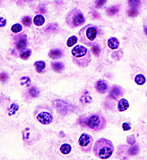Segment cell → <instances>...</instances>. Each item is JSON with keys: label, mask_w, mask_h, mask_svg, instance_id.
Here are the masks:
<instances>
[{"label": "cell", "mask_w": 147, "mask_h": 160, "mask_svg": "<svg viewBox=\"0 0 147 160\" xmlns=\"http://www.w3.org/2000/svg\"><path fill=\"white\" fill-rule=\"evenodd\" d=\"M79 123L82 127L91 131L98 132L106 128V121L102 115L98 113H94L86 117L79 118Z\"/></svg>", "instance_id": "1"}, {"label": "cell", "mask_w": 147, "mask_h": 160, "mask_svg": "<svg viewBox=\"0 0 147 160\" xmlns=\"http://www.w3.org/2000/svg\"><path fill=\"white\" fill-rule=\"evenodd\" d=\"M114 151L115 147L112 141L104 138L97 140L93 149L95 156L102 159L110 157Z\"/></svg>", "instance_id": "2"}, {"label": "cell", "mask_w": 147, "mask_h": 160, "mask_svg": "<svg viewBox=\"0 0 147 160\" xmlns=\"http://www.w3.org/2000/svg\"><path fill=\"white\" fill-rule=\"evenodd\" d=\"M71 54L74 60L77 65L84 67L89 65L91 60L90 53L84 46H75L71 50Z\"/></svg>", "instance_id": "3"}, {"label": "cell", "mask_w": 147, "mask_h": 160, "mask_svg": "<svg viewBox=\"0 0 147 160\" xmlns=\"http://www.w3.org/2000/svg\"><path fill=\"white\" fill-rule=\"evenodd\" d=\"M79 34L82 43L90 47L94 44L98 34V29L94 25L88 24L80 30Z\"/></svg>", "instance_id": "4"}, {"label": "cell", "mask_w": 147, "mask_h": 160, "mask_svg": "<svg viewBox=\"0 0 147 160\" xmlns=\"http://www.w3.org/2000/svg\"><path fill=\"white\" fill-rule=\"evenodd\" d=\"M86 19L82 11L77 8L71 10L67 15L66 22L72 28L82 26L85 23Z\"/></svg>", "instance_id": "5"}, {"label": "cell", "mask_w": 147, "mask_h": 160, "mask_svg": "<svg viewBox=\"0 0 147 160\" xmlns=\"http://www.w3.org/2000/svg\"><path fill=\"white\" fill-rule=\"evenodd\" d=\"M94 139L90 135L83 133L80 137L78 142L79 147L85 153H90L93 146Z\"/></svg>", "instance_id": "6"}, {"label": "cell", "mask_w": 147, "mask_h": 160, "mask_svg": "<svg viewBox=\"0 0 147 160\" xmlns=\"http://www.w3.org/2000/svg\"><path fill=\"white\" fill-rule=\"evenodd\" d=\"M53 106L61 114L66 115L71 110V105L64 101L57 99L52 102Z\"/></svg>", "instance_id": "7"}, {"label": "cell", "mask_w": 147, "mask_h": 160, "mask_svg": "<svg viewBox=\"0 0 147 160\" xmlns=\"http://www.w3.org/2000/svg\"><path fill=\"white\" fill-rule=\"evenodd\" d=\"M124 88L118 85L113 86L109 92L108 96L111 99L117 100L124 96L125 94Z\"/></svg>", "instance_id": "8"}, {"label": "cell", "mask_w": 147, "mask_h": 160, "mask_svg": "<svg viewBox=\"0 0 147 160\" xmlns=\"http://www.w3.org/2000/svg\"><path fill=\"white\" fill-rule=\"evenodd\" d=\"M36 118L40 123L44 125H48L51 124L53 119L51 114L47 111L40 112L37 115Z\"/></svg>", "instance_id": "9"}, {"label": "cell", "mask_w": 147, "mask_h": 160, "mask_svg": "<svg viewBox=\"0 0 147 160\" xmlns=\"http://www.w3.org/2000/svg\"><path fill=\"white\" fill-rule=\"evenodd\" d=\"M17 49L21 51L26 48L27 45V36L22 33L15 36L14 38Z\"/></svg>", "instance_id": "10"}, {"label": "cell", "mask_w": 147, "mask_h": 160, "mask_svg": "<svg viewBox=\"0 0 147 160\" xmlns=\"http://www.w3.org/2000/svg\"><path fill=\"white\" fill-rule=\"evenodd\" d=\"M95 89L99 93L102 94H106L108 89V83L104 80H99L96 83Z\"/></svg>", "instance_id": "11"}, {"label": "cell", "mask_w": 147, "mask_h": 160, "mask_svg": "<svg viewBox=\"0 0 147 160\" xmlns=\"http://www.w3.org/2000/svg\"><path fill=\"white\" fill-rule=\"evenodd\" d=\"M129 104L128 101L123 98L120 99L117 104V110L119 112H123L129 108Z\"/></svg>", "instance_id": "12"}, {"label": "cell", "mask_w": 147, "mask_h": 160, "mask_svg": "<svg viewBox=\"0 0 147 160\" xmlns=\"http://www.w3.org/2000/svg\"><path fill=\"white\" fill-rule=\"evenodd\" d=\"M48 55L50 58L53 59H56L62 57L63 55V52L60 49H52L50 50Z\"/></svg>", "instance_id": "13"}, {"label": "cell", "mask_w": 147, "mask_h": 160, "mask_svg": "<svg viewBox=\"0 0 147 160\" xmlns=\"http://www.w3.org/2000/svg\"><path fill=\"white\" fill-rule=\"evenodd\" d=\"M119 42L118 39L115 37H111L108 41V45L109 48L112 50L118 49L119 45Z\"/></svg>", "instance_id": "14"}, {"label": "cell", "mask_w": 147, "mask_h": 160, "mask_svg": "<svg viewBox=\"0 0 147 160\" xmlns=\"http://www.w3.org/2000/svg\"><path fill=\"white\" fill-rule=\"evenodd\" d=\"M34 66L37 72L41 73L45 68L46 63L43 61H37L35 62Z\"/></svg>", "instance_id": "15"}, {"label": "cell", "mask_w": 147, "mask_h": 160, "mask_svg": "<svg viewBox=\"0 0 147 160\" xmlns=\"http://www.w3.org/2000/svg\"><path fill=\"white\" fill-rule=\"evenodd\" d=\"M45 19L44 17L40 15H36L33 19V22L36 26L40 27L44 23Z\"/></svg>", "instance_id": "16"}, {"label": "cell", "mask_w": 147, "mask_h": 160, "mask_svg": "<svg viewBox=\"0 0 147 160\" xmlns=\"http://www.w3.org/2000/svg\"><path fill=\"white\" fill-rule=\"evenodd\" d=\"M72 150L71 145L67 143H64L61 146L60 148V152L63 154L67 155L69 154Z\"/></svg>", "instance_id": "17"}, {"label": "cell", "mask_w": 147, "mask_h": 160, "mask_svg": "<svg viewBox=\"0 0 147 160\" xmlns=\"http://www.w3.org/2000/svg\"><path fill=\"white\" fill-rule=\"evenodd\" d=\"M52 67L53 70L57 73H60L64 70V65L61 62L52 63Z\"/></svg>", "instance_id": "18"}, {"label": "cell", "mask_w": 147, "mask_h": 160, "mask_svg": "<svg viewBox=\"0 0 147 160\" xmlns=\"http://www.w3.org/2000/svg\"><path fill=\"white\" fill-rule=\"evenodd\" d=\"M119 7L118 6H114L109 7L106 10L107 14L110 16L115 15L118 13Z\"/></svg>", "instance_id": "19"}, {"label": "cell", "mask_w": 147, "mask_h": 160, "mask_svg": "<svg viewBox=\"0 0 147 160\" xmlns=\"http://www.w3.org/2000/svg\"><path fill=\"white\" fill-rule=\"evenodd\" d=\"M128 149V153L131 156H135L140 152V148L139 146L136 145H132Z\"/></svg>", "instance_id": "20"}, {"label": "cell", "mask_w": 147, "mask_h": 160, "mask_svg": "<svg viewBox=\"0 0 147 160\" xmlns=\"http://www.w3.org/2000/svg\"><path fill=\"white\" fill-rule=\"evenodd\" d=\"M146 81V78L142 74L137 75L135 78V82L138 85H143Z\"/></svg>", "instance_id": "21"}, {"label": "cell", "mask_w": 147, "mask_h": 160, "mask_svg": "<svg viewBox=\"0 0 147 160\" xmlns=\"http://www.w3.org/2000/svg\"><path fill=\"white\" fill-rule=\"evenodd\" d=\"M32 52V50L30 49H27L21 53L20 54V57L22 60H27L31 55Z\"/></svg>", "instance_id": "22"}, {"label": "cell", "mask_w": 147, "mask_h": 160, "mask_svg": "<svg viewBox=\"0 0 147 160\" xmlns=\"http://www.w3.org/2000/svg\"><path fill=\"white\" fill-rule=\"evenodd\" d=\"M29 92L31 96L34 98L38 97L40 94V91L35 87H32L29 88Z\"/></svg>", "instance_id": "23"}, {"label": "cell", "mask_w": 147, "mask_h": 160, "mask_svg": "<svg viewBox=\"0 0 147 160\" xmlns=\"http://www.w3.org/2000/svg\"><path fill=\"white\" fill-rule=\"evenodd\" d=\"M78 41L77 37L75 36H72L69 38L66 42V45L68 47L70 48L76 44Z\"/></svg>", "instance_id": "24"}, {"label": "cell", "mask_w": 147, "mask_h": 160, "mask_svg": "<svg viewBox=\"0 0 147 160\" xmlns=\"http://www.w3.org/2000/svg\"><path fill=\"white\" fill-rule=\"evenodd\" d=\"M19 109V105L15 103H12L10 106L9 109L8 115L10 116L14 115L17 111Z\"/></svg>", "instance_id": "25"}, {"label": "cell", "mask_w": 147, "mask_h": 160, "mask_svg": "<svg viewBox=\"0 0 147 160\" xmlns=\"http://www.w3.org/2000/svg\"><path fill=\"white\" fill-rule=\"evenodd\" d=\"M91 51L94 55L96 57H99L101 53V48L98 45H92L91 48Z\"/></svg>", "instance_id": "26"}, {"label": "cell", "mask_w": 147, "mask_h": 160, "mask_svg": "<svg viewBox=\"0 0 147 160\" xmlns=\"http://www.w3.org/2000/svg\"><path fill=\"white\" fill-rule=\"evenodd\" d=\"M22 22L25 27H30L32 23V19L30 17L25 16L22 19Z\"/></svg>", "instance_id": "27"}, {"label": "cell", "mask_w": 147, "mask_h": 160, "mask_svg": "<svg viewBox=\"0 0 147 160\" xmlns=\"http://www.w3.org/2000/svg\"><path fill=\"white\" fill-rule=\"evenodd\" d=\"M128 2L129 6L131 8L135 9H137L140 6L141 3L140 1H129Z\"/></svg>", "instance_id": "28"}, {"label": "cell", "mask_w": 147, "mask_h": 160, "mask_svg": "<svg viewBox=\"0 0 147 160\" xmlns=\"http://www.w3.org/2000/svg\"><path fill=\"white\" fill-rule=\"evenodd\" d=\"M22 27L21 25L19 24H16L13 25L11 27L12 31L14 33L20 32L22 31Z\"/></svg>", "instance_id": "29"}, {"label": "cell", "mask_w": 147, "mask_h": 160, "mask_svg": "<svg viewBox=\"0 0 147 160\" xmlns=\"http://www.w3.org/2000/svg\"><path fill=\"white\" fill-rule=\"evenodd\" d=\"M127 142L128 144L131 146L133 145L136 143V138L134 135L128 136L127 137Z\"/></svg>", "instance_id": "30"}, {"label": "cell", "mask_w": 147, "mask_h": 160, "mask_svg": "<svg viewBox=\"0 0 147 160\" xmlns=\"http://www.w3.org/2000/svg\"><path fill=\"white\" fill-rule=\"evenodd\" d=\"M139 11L137 9L131 8L128 10V14L130 17H135L138 14Z\"/></svg>", "instance_id": "31"}, {"label": "cell", "mask_w": 147, "mask_h": 160, "mask_svg": "<svg viewBox=\"0 0 147 160\" xmlns=\"http://www.w3.org/2000/svg\"><path fill=\"white\" fill-rule=\"evenodd\" d=\"M107 1L105 0H100L96 1V7L97 8H100L102 7L104 4L106 3Z\"/></svg>", "instance_id": "32"}, {"label": "cell", "mask_w": 147, "mask_h": 160, "mask_svg": "<svg viewBox=\"0 0 147 160\" xmlns=\"http://www.w3.org/2000/svg\"><path fill=\"white\" fill-rule=\"evenodd\" d=\"M81 100L83 102L86 103H90L91 102L92 99L90 96H85L81 98Z\"/></svg>", "instance_id": "33"}, {"label": "cell", "mask_w": 147, "mask_h": 160, "mask_svg": "<svg viewBox=\"0 0 147 160\" xmlns=\"http://www.w3.org/2000/svg\"><path fill=\"white\" fill-rule=\"evenodd\" d=\"M122 128L124 131H128L132 129L129 124L127 123H124L123 124Z\"/></svg>", "instance_id": "34"}, {"label": "cell", "mask_w": 147, "mask_h": 160, "mask_svg": "<svg viewBox=\"0 0 147 160\" xmlns=\"http://www.w3.org/2000/svg\"><path fill=\"white\" fill-rule=\"evenodd\" d=\"M8 78L7 75L5 73H2L1 75V80L3 82H6Z\"/></svg>", "instance_id": "35"}, {"label": "cell", "mask_w": 147, "mask_h": 160, "mask_svg": "<svg viewBox=\"0 0 147 160\" xmlns=\"http://www.w3.org/2000/svg\"><path fill=\"white\" fill-rule=\"evenodd\" d=\"M21 80H26V82L24 83H21V85H25V84H26L28 82H31V80L30 78L27 77H23L21 78Z\"/></svg>", "instance_id": "36"}, {"label": "cell", "mask_w": 147, "mask_h": 160, "mask_svg": "<svg viewBox=\"0 0 147 160\" xmlns=\"http://www.w3.org/2000/svg\"><path fill=\"white\" fill-rule=\"evenodd\" d=\"M6 24V19L3 20V21H1V27H3L5 26Z\"/></svg>", "instance_id": "37"}, {"label": "cell", "mask_w": 147, "mask_h": 160, "mask_svg": "<svg viewBox=\"0 0 147 160\" xmlns=\"http://www.w3.org/2000/svg\"><path fill=\"white\" fill-rule=\"evenodd\" d=\"M99 14L98 13V12L95 11L94 13L93 16L95 18H98L100 16Z\"/></svg>", "instance_id": "38"}]
</instances>
